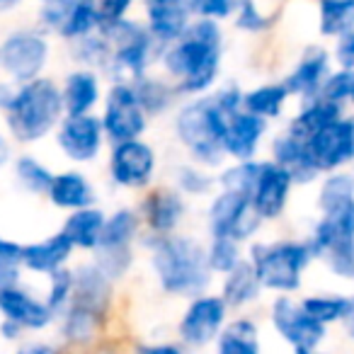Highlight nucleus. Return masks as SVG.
Here are the masks:
<instances>
[{"mask_svg": "<svg viewBox=\"0 0 354 354\" xmlns=\"http://www.w3.org/2000/svg\"><path fill=\"white\" fill-rule=\"evenodd\" d=\"M104 218H107V212L100 204H93V207L66 214L59 231L68 238L75 252L93 255L100 245V238H102Z\"/></svg>", "mask_w": 354, "mask_h": 354, "instance_id": "nucleus-29", "label": "nucleus"}, {"mask_svg": "<svg viewBox=\"0 0 354 354\" xmlns=\"http://www.w3.org/2000/svg\"><path fill=\"white\" fill-rule=\"evenodd\" d=\"M138 194L141 197L133 207L141 216L146 236H172L183 231L192 212V202L185 199L170 183H153Z\"/></svg>", "mask_w": 354, "mask_h": 354, "instance_id": "nucleus-13", "label": "nucleus"}, {"mask_svg": "<svg viewBox=\"0 0 354 354\" xmlns=\"http://www.w3.org/2000/svg\"><path fill=\"white\" fill-rule=\"evenodd\" d=\"M12 354H66V349L54 339H22Z\"/></svg>", "mask_w": 354, "mask_h": 354, "instance_id": "nucleus-50", "label": "nucleus"}, {"mask_svg": "<svg viewBox=\"0 0 354 354\" xmlns=\"http://www.w3.org/2000/svg\"><path fill=\"white\" fill-rule=\"evenodd\" d=\"M160 158L151 141L143 138H129V141L109 143L107 146V180L114 189L122 192H143L158 177Z\"/></svg>", "mask_w": 354, "mask_h": 354, "instance_id": "nucleus-9", "label": "nucleus"}, {"mask_svg": "<svg viewBox=\"0 0 354 354\" xmlns=\"http://www.w3.org/2000/svg\"><path fill=\"white\" fill-rule=\"evenodd\" d=\"M170 185L189 202L197 199H209L216 192V172L202 167L192 160L177 162L170 172Z\"/></svg>", "mask_w": 354, "mask_h": 354, "instance_id": "nucleus-34", "label": "nucleus"}, {"mask_svg": "<svg viewBox=\"0 0 354 354\" xmlns=\"http://www.w3.org/2000/svg\"><path fill=\"white\" fill-rule=\"evenodd\" d=\"M267 3H281V0H267Z\"/></svg>", "mask_w": 354, "mask_h": 354, "instance_id": "nucleus-63", "label": "nucleus"}, {"mask_svg": "<svg viewBox=\"0 0 354 354\" xmlns=\"http://www.w3.org/2000/svg\"><path fill=\"white\" fill-rule=\"evenodd\" d=\"M267 320L277 337L291 349L299 347H323L330 328L320 325L304 310L296 296L277 294L267 306Z\"/></svg>", "mask_w": 354, "mask_h": 354, "instance_id": "nucleus-15", "label": "nucleus"}, {"mask_svg": "<svg viewBox=\"0 0 354 354\" xmlns=\"http://www.w3.org/2000/svg\"><path fill=\"white\" fill-rule=\"evenodd\" d=\"M306 243H308L310 252H313L315 262L320 260L330 245L344 238H354V199L339 204V207L330 209V212L318 214L313 223H310L308 233H306Z\"/></svg>", "mask_w": 354, "mask_h": 354, "instance_id": "nucleus-27", "label": "nucleus"}, {"mask_svg": "<svg viewBox=\"0 0 354 354\" xmlns=\"http://www.w3.org/2000/svg\"><path fill=\"white\" fill-rule=\"evenodd\" d=\"M133 3H136V0H97V10H100L102 27L114 25V22L131 17Z\"/></svg>", "mask_w": 354, "mask_h": 354, "instance_id": "nucleus-47", "label": "nucleus"}, {"mask_svg": "<svg viewBox=\"0 0 354 354\" xmlns=\"http://www.w3.org/2000/svg\"><path fill=\"white\" fill-rule=\"evenodd\" d=\"M267 138H270V122L241 107L228 117L226 129H223V153L228 160L260 158Z\"/></svg>", "mask_w": 354, "mask_h": 354, "instance_id": "nucleus-20", "label": "nucleus"}, {"mask_svg": "<svg viewBox=\"0 0 354 354\" xmlns=\"http://www.w3.org/2000/svg\"><path fill=\"white\" fill-rule=\"evenodd\" d=\"M10 170L17 187L22 192L32 194V197H44L51 180H54V170L39 156H35L30 151L17 153L10 162Z\"/></svg>", "mask_w": 354, "mask_h": 354, "instance_id": "nucleus-36", "label": "nucleus"}, {"mask_svg": "<svg viewBox=\"0 0 354 354\" xmlns=\"http://www.w3.org/2000/svg\"><path fill=\"white\" fill-rule=\"evenodd\" d=\"M218 294L226 301V306L231 308V313H245L248 308H252L255 304H260L265 289H262L260 279H257L255 270L250 267V262L243 260L238 267H233L231 272L218 277Z\"/></svg>", "mask_w": 354, "mask_h": 354, "instance_id": "nucleus-28", "label": "nucleus"}, {"mask_svg": "<svg viewBox=\"0 0 354 354\" xmlns=\"http://www.w3.org/2000/svg\"><path fill=\"white\" fill-rule=\"evenodd\" d=\"M54 146L71 165H93L109 146L97 112L66 114L54 131Z\"/></svg>", "mask_w": 354, "mask_h": 354, "instance_id": "nucleus-14", "label": "nucleus"}, {"mask_svg": "<svg viewBox=\"0 0 354 354\" xmlns=\"http://www.w3.org/2000/svg\"><path fill=\"white\" fill-rule=\"evenodd\" d=\"M349 301L352 294H344V291H313V294L299 296V304L304 306L306 313L325 328L342 325L349 310Z\"/></svg>", "mask_w": 354, "mask_h": 354, "instance_id": "nucleus-38", "label": "nucleus"}, {"mask_svg": "<svg viewBox=\"0 0 354 354\" xmlns=\"http://www.w3.org/2000/svg\"><path fill=\"white\" fill-rule=\"evenodd\" d=\"M310 160L320 175L335 170H349L354 162V112L342 114L333 124L306 138Z\"/></svg>", "mask_w": 354, "mask_h": 354, "instance_id": "nucleus-16", "label": "nucleus"}, {"mask_svg": "<svg viewBox=\"0 0 354 354\" xmlns=\"http://www.w3.org/2000/svg\"><path fill=\"white\" fill-rule=\"evenodd\" d=\"M73 289H75V277H73V265L64 267V270L54 272V274L46 277V289H44V301L51 310L56 313H64L66 306L73 299Z\"/></svg>", "mask_w": 354, "mask_h": 354, "instance_id": "nucleus-44", "label": "nucleus"}, {"mask_svg": "<svg viewBox=\"0 0 354 354\" xmlns=\"http://www.w3.org/2000/svg\"><path fill=\"white\" fill-rule=\"evenodd\" d=\"M109 56H112V46L102 32H95V35H88L71 44V59L75 61V66L93 68L102 75L107 73Z\"/></svg>", "mask_w": 354, "mask_h": 354, "instance_id": "nucleus-40", "label": "nucleus"}, {"mask_svg": "<svg viewBox=\"0 0 354 354\" xmlns=\"http://www.w3.org/2000/svg\"><path fill=\"white\" fill-rule=\"evenodd\" d=\"M349 90H352V71L337 68V66H335V68L330 71L328 78H325V83L318 95L325 100H330V102H337V104H344V107H347Z\"/></svg>", "mask_w": 354, "mask_h": 354, "instance_id": "nucleus-46", "label": "nucleus"}, {"mask_svg": "<svg viewBox=\"0 0 354 354\" xmlns=\"http://www.w3.org/2000/svg\"><path fill=\"white\" fill-rule=\"evenodd\" d=\"M267 151H270L267 158L289 172V177L294 180L296 187H310V185L318 183L320 172L315 170L313 160H310L308 146H306L304 138L294 136V133H289L286 129H281L279 133H274V136L270 138Z\"/></svg>", "mask_w": 354, "mask_h": 354, "instance_id": "nucleus-23", "label": "nucleus"}, {"mask_svg": "<svg viewBox=\"0 0 354 354\" xmlns=\"http://www.w3.org/2000/svg\"><path fill=\"white\" fill-rule=\"evenodd\" d=\"M73 245L61 231H54L44 238L22 243L20 252V270L35 277H49L54 272L64 270L73 262Z\"/></svg>", "mask_w": 354, "mask_h": 354, "instance_id": "nucleus-22", "label": "nucleus"}, {"mask_svg": "<svg viewBox=\"0 0 354 354\" xmlns=\"http://www.w3.org/2000/svg\"><path fill=\"white\" fill-rule=\"evenodd\" d=\"M207 238H233V241L252 243L265 228L262 218L255 214L250 197L233 189H216L207 202Z\"/></svg>", "mask_w": 354, "mask_h": 354, "instance_id": "nucleus-10", "label": "nucleus"}, {"mask_svg": "<svg viewBox=\"0 0 354 354\" xmlns=\"http://www.w3.org/2000/svg\"><path fill=\"white\" fill-rule=\"evenodd\" d=\"M133 90H136L138 102H141L143 112L148 114L151 122L172 114L177 104L183 102V97L175 90V83L162 73H153V71L133 80Z\"/></svg>", "mask_w": 354, "mask_h": 354, "instance_id": "nucleus-31", "label": "nucleus"}, {"mask_svg": "<svg viewBox=\"0 0 354 354\" xmlns=\"http://www.w3.org/2000/svg\"><path fill=\"white\" fill-rule=\"evenodd\" d=\"M141 10L143 27L160 49L180 39L194 20L187 0H143Z\"/></svg>", "mask_w": 354, "mask_h": 354, "instance_id": "nucleus-21", "label": "nucleus"}, {"mask_svg": "<svg viewBox=\"0 0 354 354\" xmlns=\"http://www.w3.org/2000/svg\"><path fill=\"white\" fill-rule=\"evenodd\" d=\"M25 0H0V15L3 12H10V10H15V8H20Z\"/></svg>", "mask_w": 354, "mask_h": 354, "instance_id": "nucleus-58", "label": "nucleus"}, {"mask_svg": "<svg viewBox=\"0 0 354 354\" xmlns=\"http://www.w3.org/2000/svg\"><path fill=\"white\" fill-rule=\"evenodd\" d=\"M41 6H64V3H71V0H39Z\"/></svg>", "mask_w": 354, "mask_h": 354, "instance_id": "nucleus-61", "label": "nucleus"}, {"mask_svg": "<svg viewBox=\"0 0 354 354\" xmlns=\"http://www.w3.org/2000/svg\"><path fill=\"white\" fill-rule=\"evenodd\" d=\"M231 22L243 35H267L274 27L277 15L274 12H267L257 0H241Z\"/></svg>", "mask_w": 354, "mask_h": 354, "instance_id": "nucleus-42", "label": "nucleus"}, {"mask_svg": "<svg viewBox=\"0 0 354 354\" xmlns=\"http://www.w3.org/2000/svg\"><path fill=\"white\" fill-rule=\"evenodd\" d=\"M73 277L75 289L71 301L112 318L114 301H117V281L109 279L93 260H83L78 265H73Z\"/></svg>", "mask_w": 354, "mask_h": 354, "instance_id": "nucleus-24", "label": "nucleus"}, {"mask_svg": "<svg viewBox=\"0 0 354 354\" xmlns=\"http://www.w3.org/2000/svg\"><path fill=\"white\" fill-rule=\"evenodd\" d=\"M245 260L255 270L265 294L296 296L304 289V277L315 262L306 238L279 236L255 238L245 245Z\"/></svg>", "mask_w": 354, "mask_h": 354, "instance_id": "nucleus-5", "label": "nucleus"}, {"mask_svg": "<svg viewBox=\"0 0 354 354\" xmlns=\"http://www.w3.org/2000/svg\"><path fill=\"white\" fill-rule=\"evenodd\" d=\"M97 117L102 122L107 143L143 138L148 133V129H151V119H148V114L143 112L141 102H138L133 83H127V80H112L104 88V97L97 109Z\"/></svg>", "mask_w": 354, "mask_h": 354, "instance_id": "nucleus-12", "label": "nucleus"}, {"mask_svg": "<svg viewBox=\"0 0 354 354\" xmlns=\"http://www.w3.org/2000/svg\"><path fill=\"white\" fill-rule=\"evenodd\" d=\"M12 158H15V143L8 133L0 131V172H6L10 167Z\"/></svg>", "mask_w": 354, "mask_h": 354, "instance_id": "nucleus-54", "label": "nucleus"}, {"mask_svg": "<svg viewBox=\"0 0 354 354\" xmlns=\"http://www.w3.org/2000/svg\"><path fill=\"white\" fill-rule=\"evenodd\" d=\"M66 354H119V347L104 337L102 342H97L93 349H88V352H66Z\"/></svg>", "mask_w": 354, "mask_h": 354, "instance_id": "nucleus-55", "label": "nucleus"}, {"mask_svg": "<svg viewBox=\"0 0 354 354\" xmlns=\"http://www.w3.org/2000/svg\"><path fill=\"white\" fill-rule=\"evenodd\" d=\"M296 185L284 167L270 158H262L257 180L250 189V204L262 223H277L286 216Z\"/></svg>", "mask_w": 354, "mask_h": 354, "instance_id": "nucleus-17", "label": "nucleus"}, {"mask_svg": "<svg viewBox=\"0 0 354 354\" xmlns=\"http://www.w3.org/2000/svg\"><path fill=\"white\" fill-rule=\"evenodd\" d=\"M0 318L20 325L25 333H46L56 325V313L46 306L44 296L35 294L30 286H10L0 294Z\"/></svg>", "mask_w": 354, "mask_h": 354, "instance_id": "nucleus-19", "label": "nucleus"}, {"mask_svg": "<svg viewBox=\"0 0 354 354\" xmlns=\"http://www.w3.org/2000/svg\"><path fill=\"white\" fill-rule=\"evenodd\" d=\"M238 3H241V0H187V6L194 17L221 22V25L236 15Z\"/></svg>", "mask_w": 354, "mask_h": 354, "instance_id": "nucleus-45", "label": "nucleus"}, {"mask_svg": "<svg viewBox=\"0 0 354 354\" xmlns=\"http://www.w3.org/2000/svg\"><path fill=\"white\" fill-rule=\"evenodd\" d=\"M12 93H15V83H10V80H0V114L6 112V107L10 104L12 100Z\"/></svg>", "mask_w": 354, "mask_h": 354, "instance_id": "nucleus-56", "label": "nucleus"}, {"mask_svg": "<svg viewBox=\"0 0 354 354\" xmlns=\"http://www.w3.org/2000/svg\"><path fill=\"white\" fill-rule=\"evenodd\" d=\"M131 354H189L177 339H138L131 344Z\"/></svg>", "mask_w": 354, "mask_h": 354, "instance_id": "nucleus-48", "label": "nucleus"}, {"mask_svg": "<svg viewBox=\"0 0 354 354\" xmlns=\"http://www.w3.org/2000/svg\"><path fill=\"white\" fill-rule=\"evenodd\" d=\"M20 252L22 243L15 238H8L0 233V265H15L20 267Z\"/></svg>", "mask_w": 354, "mask_h": 354, "instance_id": "nucleus-51", "label": "nucleus"}, {"mask_svg": "<svg viewBox=\"0 0 354 354\" xmlns=\"http://www.w3.org/2000/svg\"><path fill=\"white\" fill-rule=\"evenodd\" d=\"M354 199V175L349 170L325 172L315 183V212L323 214Z\"/></svg>", "mask_w": 354, "mask_h": 354, "instance_id": "nucleus-39", "label": "nucleus"}, {"mask_svg": "<svg viewBox=\"0 0 354 354\" xmlns=\"http://www.w3.org/2000/svg\"><path fill=\"white\" fill-rule=\"evenodd\" d=\"M347 109L354 112V71H352V90H349V102H347Z\"/></svg>", "mask_w": 354, "mask_h": 354, "instance_id": "nucleus-60", "label": "nucleus"}, {"mask_svg": "<svg viewBox=\"0 0 354 354\" xmlns=\"http://www.w3.org/2000/svg\"><path fill=\"white\" fill-rule=\"evenodd\" d=\"M231 114L216 102L214 93L187 97L172 112V138L187 160L209 170H221L228 162L223 153V129Z\"/></svg>", "mask_w": 354, "mask_h": 354, "instance_id": "nucleus-3", "label": "nucleus"}, {"mask_svg": "<svg viewBox=\"0 0 354 354\" xmlns=\"http://www.w3.org/2000/svg\"><path fill=\"white\" fill-rule=\"evenodd\" d=\"M349 172H352V175H354V162H352V165H349Z\"/></svg>", "mask_w": 354, "mask_h": 354, "instance_id": "nucleus-62", "label": "nucleus"}, {"mask_svg": "<svg viewBox=\"0 0 354 354\" xmlns=\"http://www.w3.org/2000/svg\"><path fill=\"white\" fill-rule=\"evenodd\" d=\"M102 27L97 10V0H71L64 10V20H61L56 37L68 44L83 39L88 35H95Z\"/></svg>", "mask_w": 354, "mask_h": 354, "instance_id": "nucleus-35", "label": "nucleus"}, {"mask_svg": "<svg viewBox=\"0 0 354 354\" xmlns=\"http://www.w3.org/2000/svg\"><path fill=\"white\" fill-rule=\"evenodd\" d=\"M100 32L107 37L109 46H112L107 73H104L109 83L112 80L133 83L141 75L151 73L153 66L158 64L160 46L153 41L143 22L136 17H127V20H119L114 25L100 27Z\"/></svg>", "mask_w": 354, "mask_h": 354, "instance_id": "nucleus-7", "label": "nucleus"}, {"mask_svg": "<svg viewBox=\"0 0 354 354\" xmlns=\"http://www.w3.org/2000/svg\"><path fill=\"white\" fill-rule=\"evenodd\" d=\"M207 262L214 277H221L231 272L245 260V245L233 238H207Z\"/></svg>", "mask_w": 354, "mask_h": 354, "instance_id": "nucleus-41", "label": "nucleus"}, {"mask_svg": "<svg viewBox=\"0 0 354 354\" xmlns=\"http://www.w3.org/2000/svg\"><path fill=\"white\" fill-rule=\"evenodd\" d=\"M22 274H25V272H22L20 267H15V265H0V294H3L6 289H10V286L20 284Z\"/></svg>", "mask_w": 354, "mask_h": 354, "instance_id": "nucleus-53", "label": "nucleus"}, {"mask_svg": "<svg viewBox=\"0 0 354 354\" xmlns=\"http://www.w3.org/2000/svg\"><path fill=\"white\" fill-rule=\"evenodd\" d=\"M226 56L223 25L214 20L194 17L180 39L162 46L158 54V68L175 83L183 100L209 95L218 85Z\"/></svg>", "mask_w": 354, "mask_h": 354, "instance_id": "nucleus-1", "label": "nucleus"}, {"mask_svg": "<svg viewBox=\"0 0 354 354\" xmlns=\"http://www.w3.org/2000/svg\"><path fill=\"white\" fill-rule=\"evenodd\" d=\"M214 354H262V330L250 313L231 315L214 342Z\"/></svg>", "mask_w": 354, "mask_h": 354, "instance_id": "nucleus-30", "label": "nucleus"}, {"mask_svg": "<svg viewBox=\"0 0 354 354\" xmlns=\"http://www.w3.org/2000/svg\"><path fill=\"white\" fill-rule=\"evenodd\" d=\"M138 250L146 255L148 270L158 291L167 299L187 301L202 291L214 289V272L207 262V243L194 233L146 236L138 241Z\"/></svg>", "mask_w": 354, "mask_h": 354, "instance_id": "nucleus-2", "label": "nucleus"}, {"mask_svg": "<svg viewBox=\"0 0 354 354\" xmlns=\"http://www.w3.org/2000/svg\"><path fill=\"white\" fill-rule=\"evenodd\" d=\"M44 199L64 214L100 204L97 187L88 172H83L80 167H66V170L54 172V180H51Z\"/></svg>", "mask_w": 354, "mask_h": 354, "instance_id": "nucleus-25", "label": "nucleus"}, {"mask_svg": "<svg viewBox=\"0 0 354 354\" xmlns=\"http://www.w3.org/2000/svg\"><path fill=\"white\" fill-rule=\"evenodd\" d=\"M66 114H93L104 97V75L93 68L75 66L59 83Z\"/></svg>", "mask_w": 354, "mask_h": 354, "instance_id": "nucleus-26", "label": "nucleus"}, {"mask_svg": "<svg viewBox=\"0 0 354 354\" xmlns=\"http://www.w3.org/2000/svg\"><path fill=\"white\" fill-rule=\"evenodd\" d=\"M49 61L51 41L44 30L22 27L0 41V71L15 85L44 75Z\"/></svg>", "mask_w": 354, "mask_h": 354, "instance_id": "nucleus-11", "label": "nucleus"}, {"mask_svg": "<svg viewBox=\"0 0 354 354\" xmlns=\"http://www.w3.org/2000/svg\"><path fill=\"white\" fill-rule=\"evenodd\" d=\"M318 35L335 41L354 30V0H315Z\"/></svg>", "mask_w": 354, "mask_h": 354, "instance_id": "nucleus-37", "label": "nucleus"}, {"mask_svg": "<svg viewBox=\"0 0 354 354\" xmlns=\"http://www.w3.org/2000/svg\"><path fill=\"white\" fill-rule=\"evenodd\" d=\"M291 95L281 80H267V83L252 85L243 90V109L257 114L265 122H279L289 109Z\"/></svg>", "mask_w": 354, "mask_h": 354, "instance_id": "nucleus-33", "label": "nucleus"}, {"mask_svg": "<svg viewBox=\"0 0 354 354\" xmlns=\"http://www.w3.org/2000/svg\"><path fill=\"white\" fill-rule=\"evenodd\" d=\"M330 54H333V61L337 68L354 71V30L339 37V39H335Z\"/></svg>", "mask_w": 354, "mask_h": 354, "instance_id": "nucleus-49", "label": "nucleus"}, {"mask_svg": "<svg viewBox=\"0 0 354 354\" xmlns=\"http://www.w3.org/2000/svg\"><path fill=\"white\" fill-rule=\"evenodd\" d=\"M318 262H323V267L335 279L354 284V238H344L330 245Z\"/></svg>", "mask_w": 354, "mask_h": 354, "instance_id": "nucleus-43", "label": "nucleus"}, {"mask_svg": "<svg viewBox=\"0 0 354 354\" xmlns=\"http://www.w3.org/2000/svg\"><path fill=\"white\" fill-rule=\"evenodd\" d=\"M66 117L59 80L39 75L15 85L10 104L3 112L6 133L20 148H30L54 136L56 127Z\"/></svg>", "mask_w": 354, "mask_h": 354, "instance_id": "nucleus-4", "label": "nucleus"}, {"mask_svg": "<svg viewBox=\"0 0 354 354\" xmlns=\"http://www.w3.org/2000/svg\"><path fill=\"white\" fill-rule=\"evenodd\" d=\"M291 352L294 354H333L323 347H299V349H291Z\"/></svg>", "mask_w": 354, "mask_h": 354, "instance_id": "nucleus-59", "label": "nucleus"}, {"mask_svg": "<svg viewBox=\"0 0 354 354\" xmlns=\"http://www.w3.org/2000/svg\"><path fill=\"white\" fill-rule=\"evenodd\" d=\"M333 68H335V61L328 46L308 44L299 54V59L294 61V66L286 71L281 83L289 90L291 100L306 102V100L318 97L320 88H323L325 78H328Z\"/></svg>", "mask_w": 354, "mask_h": 354, "instance_id": "nucleus-18", "label": "nucleus"}, {"mask_svg": "<svg viewBox=\"0 0 354 354\" xmlns=\"http://www.w3.org/2000/svg\"><path fill=\"white\" fill-rule=\"evenodd\" d=\"M143 236V223L133 204H119L112 212H107L100 238L97 250L90 255V260L104 272L112 281L122 284L133 272L138 260V241Z\"/></svg>", "mask_w": 354, "mask_h": 354, "instance_id": "nucleus-6", "label": "nucleus"}, {"mask_svg": "<svg viewBox=\"0 0 354 354\" xmlns=\"http://www.w3.org/2000/svg\"><path fill=\"white\" fill-rule=\"evenodd\" d=\"M231 318V308L221 294L214 289L202 291L185 301L183 310L175 320V339L189 352H202L214 347L218 333Z\"/></svg>", "mask_w": 354, "mask_h": 354, "instance_id": "nucleus-8", "label": "nucleus"}, {"mask_svg": "<svg viewBox=\"0 0 354 354\" xmlns=\"http://www.w3.org/2000/svg\"><path fill=\"white\" fill-rule=\"evenodd\" d=\"M25 335L27 333L17 323H12V320H8V318H0V339H3V342L17 344L25 339Z\"/></svg>", "mask_w": 354, "mask_h": 354, "instance_id": "nucleus-52", "label": "nucleus"}, {"mask_svg": "<svg viewBox=\"0 0 354 354\" xmlns=\"http://www.w3.org/2000/svg\"><path fill=\"white\" fill-rule=\"evenodd\" d=\"M349 109L344 104H337V102H330L325 97H313V100H306V102H299V109L286 119L284 129L289 133L299 138H308L313 136L315 131H320L323 127L333 124L335 119H339L342 114H347Z\"/></svg>", "mask_w": 354, "mask_h": 354, "instance_id": "nucleus-32", "label": "nucleus"}, {"mask_svg": "<svg viewBox=\"0 0 354 354\" xmlns=\"http://www.w3.org/2000/svg\"><path fill=\"white\" fill-rule=\"evenodd\" d=\"M339 328H342L344 337H347L349 342H354V294H352V301H349V310H347V315H344Z\"/></svg>", "mask_w": 354, "mask_h": 354, "instance_id": "nucleus-57", "label": "nucleus"}]
</instances>
